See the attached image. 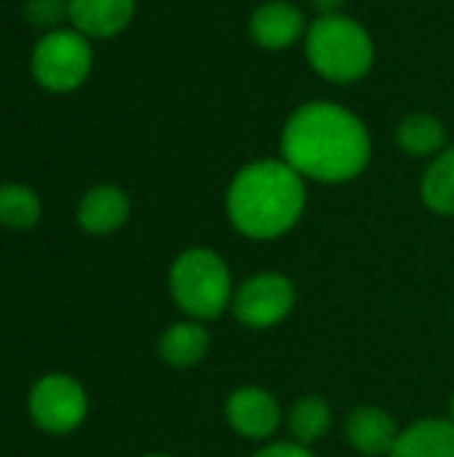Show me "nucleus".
<instances>
[{
    "instance_id": "obj_1",
    "label": "nucleus",
    "mask_w": 454,
    "mask_h": 457,
    "mask_svg": "<svg viewBox=\"0 0 454 457\" xmlns=\"http://www.w3.org/2000/svg\"><path fill=\"white\" fill-rule=\"evenodd\" d=\"M284 161L310 182L343 185L364 174L372 137L364 120L337 102L300 104L281 131Z\"/></svg>"
},
{
    "instance_id": "obj_2",
    "label": "nucleus",
    "mask_w": 454,
    "mask_h": 457,
    "mask_svg": "<svg viewBox=\"0 0 454 457\" xmlns=\"http://www.w3.org/2000/svg\"><path fill=\"white\" fill-rule=\"evenodd\" d=\"M305 179L284 158L252 161L227 185L225 212L230 225L252 241L286 236L305 212Z\"/></svg>"
},
{
    "instance_id": "obj_3",
    "label": "nucleus",
    "mask_w": 454,
    "mask_h": 457,
    "mask_svg": "<svg viewBox=\"0 0 454 457\" xmlns=\"http://www.w3.org/2000/svg\"><path fill=\"white\" fill-rule=\"evenodd\" d=\"M305 54L310 67L329 83H356L375 64V40L364 24L345 13L318 16L308 24Z\"/></svg>"
},
{
    "instance_id": "obj_4",
    "label": "nucleus",
    "mask_w": 454,
    "mask_h": 457,
    "mask_svg": "<svg viewBox=\"0 0 454 457\" xmlns=\"http://www.w3.org/2000/svg\"><path fill=\"white\" fill-rule=\"evenodd\" d=\"M174 305L193 321H214L233 305V276L222 254L206 246L185 249L169 268Z\"/></svg>"
},
{
    "instance_id": "obj_5",
    "label": "nucleus",
    "mask_w": 454,
    "mask_h": 457,
    "mask_svg": "<svg viewBox=\"0 0 454 457\" xmlns=\"http://www.w3.org/2000/svg\"><path fill=\"white\" fill-rule=\"evenodd\" d=\"M94 70V46L75 27L43 32L29 56L35 83L51 94L78 91Z\"/></svg>"
},
{
    "instance_id": "obj_6",
    "label": "nucleus",
    "mask_w": 454,
    "mask_h": 457,
    "mask_svg": "<svg viewBox=\"0 0 454 457\" xmlns=\"http://www.w3.org/2000/svg\"><path fill=\"white\" fill-rule=\"evenodd\" d=\"M27 412L40 431L51 436H67L83 426L88 415V396L75 378L48 372L29 388Z\"/></svg>"
},
{
    "instance_id": "obj_7",
    "label": "nucleus",
    "mask_w": 454,
    "mask_h": 457,
    "mask_svg": "<svg viewBox=\"0 0 454 457\" xmlns=\"http://www.w3.org/2000/svg\"><path fill=\"white\" fill-rule=\"evenodd\" d=\"M297 303V289L289 276L268 270L246 278L233 295V316L246 329H273L289 319Z\"/></svg>"
},
{
    "instance_id": "obj_8",
    "label": "nucleus",
    "mask_w": 454,
    "mask_h": 457,
    "mask_svg": "<svg viewBox=\"0 0 454 457\" xmlns=\"http://www.w3.org/2000/svg\"><path fill=\"white\" fill-rule=\"evenodd\" d=\"M225 420L238 436L249 442H268L281 428L284 415L278 399L268 388L241 386L230 391L225 402Z\"/></svg>"
},
{
    "instance_id": "obj_9",
    "label": "nucleus",
    "mask_w": 454,
    "mask_h": 457,
    "mask_svg": "<svg viewBox=\"0 0 454 457\" xmlns=\"http://www.w3.org/2000/svg\"><path fill=\"white\" fill-rule=\"evenodd\" d=\"M305 13L289 0H268L249 19L252 40L265 51H286L305 37Z\"/></svg>"
},
{
    "instance_id": "obj_10",
    "label": "nucleus",
    "mask_w": 454,
    "mask_h": 457,
    "mask_svg": "<svg viewBox=\"0 0 454 457\" xmlns=\"http://www.w3.org/2000/svg\"><path fill=\"white\" fill-rule=\"evenodd\" d=\"M399 434L401 431L396 420L391 418V412L375 404H361L351 410L345 420V436L351 447L364 457L391 455L399 442Z\"/></svg>"
},
{
    "instance_id": "obj_11",
    "label": "nucleus",
    "mask_w": 454,
    "mask_h": 457,
    "mask_svg": "<svg viewBox=\"0 0 454 457\" xmlns=\"http://www.w3.org/2000/svg\"><path fill=\"white\" fill-rule=\"evenodd\" d=\"M70 27L88 40H107L120 35L136 13V0H67Z\"/></svg>"
},
{
    "instance_id": "obj_12",
    "label": "nucleus",
    "mask_w": 454,
    "mask_h": 457,
    "mask_svg": "<svg viewBox=\"0 0 454 457\" xmlns=\"http://www.w3.org/2000/svg\"><path fill=\"white\" fill-rule=\"evenodd\" d=\"M131 201L118 185H96L78 204V225L88 236H110L128 222Z\"/></svg>"
},
{
    "instance_id": "obj_13",
    "label": "nucleus",
    "mask_w": 454,
    "mask_h": 457,
    "mask_svg": "<svg viewBox=\"0 0 454 457\" xmlns=\"http://www.w3.org/2000/svg\"><path fill=\"white\" fill-rule=\"evenodd\" d=\"M211 348V335L203 321H177L163 329L158 340V353L171 370H190L206 359Z\"/></svg>"
},
{
    "instance_id": "obj_14",
    "label": "nucleus",
    "mask_w": 454,
    "mask_h": 457,
    "mask_svg": "<svg viewBox=\"0 0 454 457\" xmlns=\"http://www.w3.org/2000/svg\"><path fill=\"white\" fill-rule=\"evenodd\" d=\"M388 457H454V426L442 418H425L399 434Z\"/></svg>"
},
{
    "instance_id": "obj_15",
    "label": "nucleus",
    "mask_w": 454,
    "mask_h": 457,
    "mask_svg": "<svg viewBox=\"0 0 454 457\" xmlns=\"http://www.w3.org/2000/svg\"><path fill=\"white\" fill-rule=\"evenodd\" d=\"M396 142L412 158H436L447 147V129L431 112H412L401 118Z\"/></svg>"
},
{
    "instance_id": "obj_16",
    "label": "nucleus",
    "mask_w": 454,
    "mask_h": 457,
    "mask_svg": "<svg viewBox=\"0 0 454 457\" xmlns=\"http://www.w3.org/2000/svg\"><path fill=\"white\" fill-rule=\"evenodd\" d=\"M420 198L433 214L454 217V145H447L425 169L420 179Z\"/></svg>"
},
{
    "instance_id": "obj_17",
    "label": "nucleus",
    "mask_w": 454,
    "mask_h": 457,
    "mask_svg": "<svg viewBox=\"0 0 454 457\" xmlns=\"http://www.w3.org/2000/svg\"><path fill=\"white\" fill-rule=\"evenodd\" d=\"M286 426H289L292 442H300L305 447H313L332 428V407L321 396H302L289 410Z\"/></svg>"
},
{
    "instance_id": "obj_18",
    "label": "nucleus",
    "mask_w": 454,
    "mask_h": 457,
    "mask_svg": "<svg viewBox=\"0 0 454 457\" xmlns=\"http://www.w3.org/2000/svg\"><path fill=\"white\" fill-rule=\"evenodd\" d=\"M43 206L32 187L19 182L0 185V225L8 230H29L40 222Z\"/></svg>"
},
{
    "instance_id": "obj_19",
    "label": "nucleus",
    "mask_w": 454,
    "mask_h": 457,
    "mask_svg": "<svg viewBox=\"0 0 454 457\" xmlns=\"http://www.w3.org/2000/svg\"><path fill=\"white\" fill-rule=\"evenodd\" d=\"M24 19L32 27H40L45 32L59 29L64 21H70V3L67 0H24Z\"/></svg>"
},
{
    "instance_id": "obj_20",
    "label": "nucleus",
    "mask_w": 454,
    "mask_h": 457,
    "mask_svg": "<svg viewBox=\"0 0 454 457\" xmlns=\"http://www.w3.org/2000/svg\"><path fill=\"white\" fill-rule=\"evenodd\" d=\"M252 457H316L310 447L300 445V442H270L265 447H260Z\"/></svg>"
},
{
    "instance_id": "obj_21",
    "label": "nucleus",
    "mask_w": 454,
    "mask_h": 457,
    "mask_svg": "<svg viewBox=\"0 0 454 457\" xmlns=\"http://www.w3.org/2000/svg\"><path fill=\"white\" fill-rule=\"evenodd\" d=\"M345 0H313V8L318 11V16H334V13H343Z\"/></svg>"
},
{
    "instance_id": "obj_22",
    "label": "nucleus",
    "mask_w": 454,
    "mask_h": 457,
    "mask_svg": "<svg viewBox=\"0 0 454 457\" xmlns=\"http://www.w3.org/2000/svg\"><path fill=\"white\" fill-rule=\"evenodd\" d=\"M450 423L454 426V394H452V399H450Z\"/></svg>"
},
{
    "instance_id": "obj_23",
    "label": "nucleus",
    "mask_w": 454,
    "mask_h": 457,
    "mask_svg": "<svg viewBox=\"0 0 454 457\" xmlns=\"http://www.w3.org/2000/svg\"><path fill=\"white\" fill-rule=\"evenodd\" d=\"M144 457H174V455H163V453H150V455Z\"/></svg>"
}]
</instances>
